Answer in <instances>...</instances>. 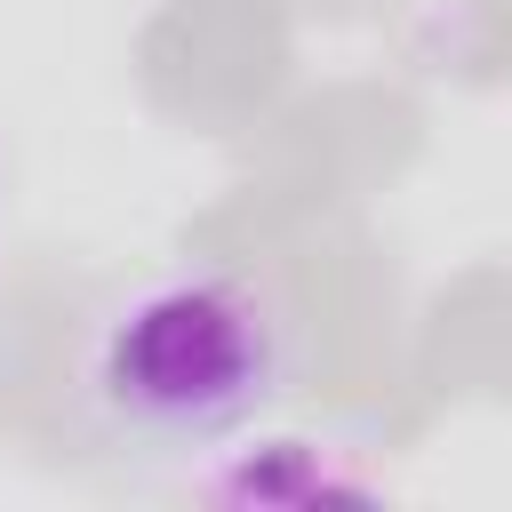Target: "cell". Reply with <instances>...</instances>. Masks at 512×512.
<instances>
[{
	"instance_id": "1",
	"label": "cell",
	"mask_w": 512,
	"mask_h": 512,
	"mask_svg": "<svg viewBox=\"0 0 512 512\" xmlns=\"http://www.w3.org/2000/svg\"><path fill=\"white\" fill-rule=\"evenodd\" d=\"M288 296L224 256H176L112 288L80 336V408L136 456H240L296 392Z\"/></svg>"
},
{
	"instance_id": "2",
	"label": "cell",
	"mask_w": 512,
	"mask_h": 512,
	"mask_svg": "<svg viewBox=\"0 0 512 512\" xmlns=\"http://www.w3.org/2000/svg\"><path fill=\"white\" fill-rule=\"evenodd\" d=\"M8 200H16V168H8V136H0V256H8Z\"/></svg>"
}]
</instances>
